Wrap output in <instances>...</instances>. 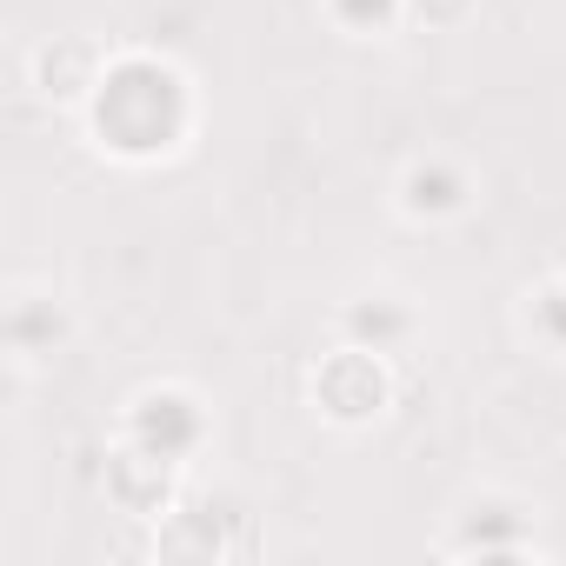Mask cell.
I'll use <instances>...</instances> for the list:
<instances>
[{
  "instance_id": "1",
  "label": "cell",
  "mask_w": 566,
  "mask_h": 566,
  "mask_svg": "<svg viewBox=\"0 0 566 566\" xmlns=\"http://www.w3.org/2000/svg\"><path fill=\"white\" fill-rule=\"evenodd\" d=\"M101 134L127 154H154L180 134V81L154 61H127L101 81Z\"/></svg>"
},
{
  "instance_id": "2",
  "label": "cell",
  "mask_w": 566,
  "mask_h": 566,
  "mask_svg": "<svg viewBox=\"0 0 566 566\" xmlns=\"http://www.w3.org/2000/svg\"><path fill=\"white\" fill-rule=\"evenodd\" d=\"M193 433H200V420H193V407H187V400L160 394V400H147V407H140V440H147L160 460H174Z\"/></svg>"
},
{
  "instance_id": "3",
  "label": "cell",
  "mask_w": 566,
  "mask_h": 566,
  "mask_svg": "<svg viewBox=\"0 0 566 566\" xmlns=\"http://www.w3.org/2000/svg\"><path fill=\"white\" fill-rule=\"evenodd\" d=\"M407 200H413V207H433V213H440V207H460V180L440 174V167H433V174L420 167V174L407 180Z\"/></svg>"
},
{
  "instance_id": "4",
  "label": "cell",
  "mask_w": 566,
  "mask_h": 566,
  "mask_svg": "<svg viewBox=\"0 0 566 566\" xmlns=\"http://www.w3.org/2000/svg\"><path fill=\"white\" fill-rule=\"evenodd\" d=\"M354 334L394 340V334H407V314H394V307H360V314H354Z\"/></svg>"
},
{
  "instance_id": "5",
  "label": "cell",
  "mask_w": 566,
  "mask_h": 566,
  "mask_svg": "<svg viewBox=\"0 0 566 566\" xmlns=\"http://www.w3.org/2000/svg\"><path fill=\"white\" fill-rule=\"evenodd\" d=\"M387 8H394V0H340V14H347V21H360V28H367V21H380Z\"/></svg>"
}]
</instances>
